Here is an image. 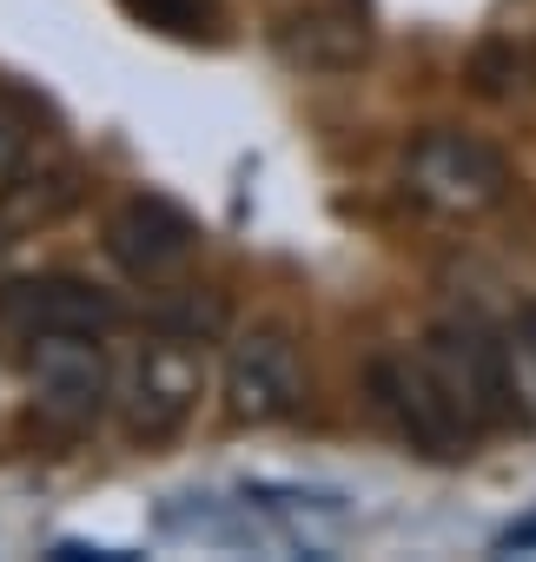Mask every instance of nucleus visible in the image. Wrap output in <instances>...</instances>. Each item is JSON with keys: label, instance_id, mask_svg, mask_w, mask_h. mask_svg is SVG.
<instances>
[{"label": "nucleus", "instance_id": "1", "mask_svg": "<svg viewBox=\"0 0 536 562\" xmlns=\"http://www.w3.org/2000/svg\"><path fill=\"white\" fill-rule=\"evenodd\" d=\"M365 397H371L378 424H384L404 450H417V457H431V463H464V457L483 443V424H477L470 404L444 384V371L424 358V345H417V351H384V358H371V364H365Z\"/></svg>", "mask_w": 536, "mask_h": 562}, {"label": "nucleus", "instance_id": "2", "mask_svg": "<svg viewBox=\"0 0 536 562\" xmlns=\"http://www.w3.org/2000/svg\"><path fill=\"white\" fill-rule=\"evenodd\" d=\"M424 358L470 404V417L483 424V437L529 424V391H523V364H516L510 325H490L483 312H450V318H437L424 331Z\"/></svg>", "mask_w": 536, "mask_h": 562}, {"label": "nucleus", "instance_id": "3", "mask_svg": "<svg viewBox=\"0 0 536 562\" xmlns=\"http://www.w3.org/2000/svg\"><path fill=\"white\" fill-rule=\"evenodd\" d=\"M510 186H516V172H510L503 146H490L483 133L424 126L404 146V192L437 218H483L510 199Z\"/></svg>", "mask_w": 536, "mask_h": 562}, {"label": "nucleus", "instance_id": "4", "mask_svg": "<svg viewBox=\"0 0 536 562\" xmlns=\"http://www.w3.org/2000/svg\"><path fill=\"white\" fill-rule=\"evenodd\" d=\"M199 397H205V358H199L192 338H172V331H159L153 345H139V358L113 384L126 443H166V437H179L192 424Z\"/></svg>", "mask_w": 536, "mask_h": 562}, {"label": "nucleus", "instance_id": "5", "mask_svg": "<svg viewBox=\"0 0 536 562\" xmlns=\"http://www.w3.org/2000/svg\"><path fill=\"white\" fill-rule=\"evenodd\" d=\"M27 384H34V417H47L60 437L100 424L113 404V364L100 338H27Z\"/></svg>", "mask_w": 536, "mask_h": 562}, {"label": "nucleus", "instance_id": "6", "mask_svg": "<svg viewBox=\"0 0 536 562\" xmlns=\"http://www.w3.org/2000/svg\"><path fill=\"white\" fill-rule=\"evenodd\" d=\"M0 318L21 338H113L126 325L120 299L74 278V271H41V278L0 285Z\"/></svg>", "mask_w": 536, "mask_h": 562}, {"label": "nucleus", "instance_id": "7", "mask_svg": "<svg viewBox=\"0 0 536 562\" xmlns=\"http://www.w3.org/2000/svg\"><path fill=\"white\" fill-rule=\"evenodd\" d=\"M272 47L292 74H358L378 47V27H371V8L365 0H305V8H286L272 21Z\"/></svg>", "mask_w": 536, "mask_h": 562}, {"label": "nucleus", "instance_id": "8", "mask_svg": "<svg viewBox=\"0 0 536 562\" xmlns=\"http://www.w3.org/2000/svg\"><path fill=\"white\" fill-rule=\"evenodd\" d=\"M100 245H107V258L133 278V285H159V278H172L199 251V225H192V212H179L159 192H126L107 212Z\"/></svg>", "mask_w": 536, "mask_h": 562}, {"label": "nucleus", "instance_id": "9", "mask_svg": "<svg viewBox=\"0 0 536 562\" xmlns=\"http://www.w3.org/2000/svg\"><path fill=\"white\" fill-rule=\"evenodd\" d=\"M299 397H305V371L279 325H258L232 345V358H225V417L232 424H279L299 411Z\"/></svg>", "mask_w": 536, "mask_h": 562}, {"label": "nucleus", "instance_id": "10", "mask_svg": "<svg viewBox=\"0 0 536 562\" xmlns=\"http://www.w3.org/2000/svg\"><path fill=\"white\" fill-rule=\"evenodd\" d=\"M464 80H470V93H483V100H516V93L536 87V47L496 34V41H483V47L464 60Z\"/></svg>", "mask_w": 536, "mask_h": 562}, {"label": "nucleus", "instance_id": "11", "mask_svg": "<svg viewBox=\"0 0 536 562\" xmlns=\"http://www.w3.org/2000/svg\"><path fill=\"white\" fill-rule=\"evenodd\" d=\"M120 8L153 27V34H172V41H219L225 34V14H219V0H120Z\"/></svg>", "mask_w": 536, "mask_h": 562}, {"label": "nucleus", "instance_id": "12", "mask_svg": "<svg viewBox=\"0 0 536 562\" xmlns=\"http://www.w3.org/2000/svg\"><path fill=\"white\" fill-rule=\"evenodd\" d=\"M27 159H34V120L14 100H0V179H14Z\"/></svg>", "mask_w": 536, "mask_h": 562}, {"label": "nucleus", "instance_id": "13", "mask_svg": "<svg viewBox=\"0 0 536 562\" xmlns=\"http://www.w3.org/2000/svg\"><path fill=\"white\" fill-rule=\"evenodd\" d=\"M510 338H516V364H523V391H529V411H536V305H523V312H516V325H510Z\"/></svg>", "mask_w": 536, "mask_h": 562}, {"label": "nucleus", "instance_id": "14", "mask_svg": "<svg viewBox=\"0 0 536 562\" xmlns=\"http://www.w3.org/2000/svg\"><path fill=\"white\" fill-rule=\"evenodd\" d=\"M503 542H510V549H523V542H536V522H523V529H510Z\"/></svg>", "mask_w": 536, "mask_h": 562}]
</instances>
